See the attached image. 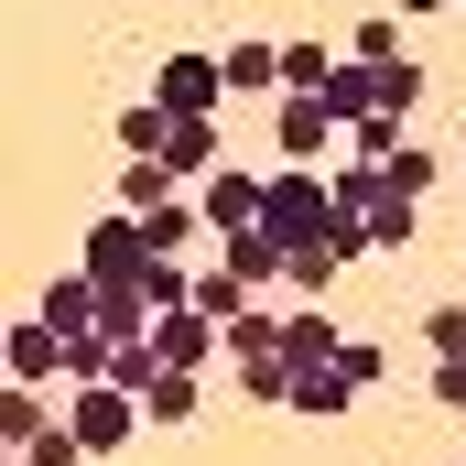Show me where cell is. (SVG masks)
Instances as JSON below:
<instances>
[{"label":"cell","instance_id":"cell-11","mask_svg":"<svg viewBox=\"0 0 466 466\" xmlns=\"http://www.w3.org/2000/svg\"><path fill=\"white\" fill-rule=\"evenodd\" d=\"M44 423H55V412H44V380H0V445L22 456V445H33Z\"/></svg>","mask_w":466,"mask_h":466},{"label":"cell","instance_id":"cell-19","mask_svg":"<svg viewBox=\"0 0 466 466\" xmlns=\"http://www.w3.org/2000/svg\"><path fill=\"white\" fill-rule=\"evenodd\" d=\"M348 55H358V66H390V55H412V22H401V11H369V22L348 33Z\"/></svg>","mask_w":466,"mask_h":466},{"label":"cell","instance_id":"cell-12","mask_svg":"<svg viewBox=\"0 0 466 466\" xmlns=\"http://www.w3.org/2000/svg\"><path fill=\"white\" fill-rule=\"evenodd\" d=\"M228 260H238V282H249V293H271V282L293 271V249H282L271 228H238V238H228Z\"/></svg>","mask_w":466,"mask_h":466},{"label":"cell","instance_id":"cell-8","mask_svg":"<svg viewBox=\"0 0 466 466\" xmlns=\"http://www.w3.org/2000/svg\"><path fill=\"white\" fill-rule=\"evenodd\" d=\"M152 163H163L174 185H207V174H218V119H174V141H163Z\"/></svg>","mask_w":466,"mask_h":466},{"label":"cell","instance_id":"cell-29","mask_svg":"<svg viewBox=\"0 0 466 466\" xmlns=\"http://www.w3.org/2000/svg\"><path fill=\"white\" fill-rule=\"evenodd\" d=\"M456 163H466V141H456Z\"/></svg>","mask_w":466,"mask_h":466},{"label":"cell","instance_id":"cell-23","mask_svg":"<svg viewBox=\"0 0 466 466\" xmlns=\"http://www.w3.org/2000/svg\"><path fill=\"white\" fill-rule=\"evenodd\" d=\"M326 76H337V55H326V44H282V87L326 98Z\"/></svg>","mask_w":466,"mask_h":466},{"label":"cell","instance_id":"cell-1","mask_svg":"<svg viewBox=\"0 0 466 466\" xmlns=\"http://www.w3.org/2000/svg\"><path fill=\"white\" fill-rule=\"evenodd\" d=\"M260 228L282 238V249H315V238L337 228V185H326L315 163H293V174H271V196H260Z\"/></svg>","mask_w":466,"mask_h":466},{"label":"cell","instance_id":"cell-2","mask_svg":"<svg viewBox=\"0 0 466 466\" xmlns=\"http://www.w3.org/2000/svg\"><path fill=\"white\" fill-rule=\"evenodd\" d=\"M66 423H76V445H87V456H119L130 434H152V412H141V390H119V380H87V390L66 401Z\"/></svg>","mask_w":466,"mask_h":466},{"label":"cell","instance_id":"cell-27","mask_svg":"<svg viewBox=\"0 0 466 466\" xmlns=\"http://www.w3.org/2000/svg\"><path fill=\"white\" fill-rule=\"evenodd\" d=\"M337 369H348L358 390H369V380H380V369H390V348H369V337H348V348H337Z\"/></svg>","mask_w":466,"mask_h":466},{"label":"cell","instance_id":"cell-6","mask_svg":"<svg viewBox=\"0 0 466 466\" xmlns=\"http://www.w3.org/2000/svg\"><path fill=\"white\" fill-rule=\"evenodd\" d=\"M260 196H271V174H249V163H218V174L196 185V207H207V228H218V238L260 228Z\"/></svg>","mask_w":466,"mask_h":466},{"label":"cell","instance_id":"cell-22","mask_svg":"<svg viewBox=\"0 0 466 466\" xmlns=\"http://www.w3.org/2000/svg\"><path fill=\"white\" fill-rule=\"evenodd\" d=\"M163 196H185V185H174L163 163H119V207H130V218H152Z\"/></svg>","mask_w":466,"mask_h":466},{"label":"cell","instance_id":"cell-16","mask_svg":"<svg viewBox=\"0 0 466 466\" xmlns=\"http://www.w3.org/2000/svg\"><path fill=\"white\" fill-rule=\"evenodd\" d=\"M163 141H174V109H163V98H130V109H119V152H130V163H152Z\"/></svg>","mask_w":466,"mask_h":466},{"label":"cell","instance_id":"cell-21","mask_svg":"<svg viewBox=\"0 0 466 466\" xmlns=\"http://www.w3.org/2000/svg\"><path fill=\"white\" fill-rule=\"evenodd\" d=\"M380 174H390L401 196H434V174H445V152H434V141H401V152H390Z\"/></svg>","mask_w":466,"mask_h":466},{"label":"cell","instance_id":"cell-20","mask_svg":"<svg viewBox=\"0 0 466 466\" xmlns=\"http://www.w3.org/2000/svg\"><path fill=\"white\" fill-rule=\"evenodd\" d=\"M369 238H380V249H412V238H423V196H401V185H390V196L369 207Z\"/></svg>","mask_w":466,"mask_h":466},{"label":"cell","instance_id":"cell-7","mask_svg":"<svg viewBox=\"0 0 466 466\" xmlns=\"http://www.w3.org/2000/svg\"><path fill=\"white\" fill-rule=\"evenodd\" d=\"M0 358H11V380H76V337H66L55 315H22Z\"/></svg>","mask_w":466,"mask_h":466},{"label":"cell","instance_id":"cell-18","mask_svg":"<svg viewBox=\"0 0 466 466\" xmlns=\"http://www.w3.org/2000/svg\"><path fill=\"white\" fill-rule=\"evenodd\" d=\"M326 109H337V119H380V66H358V55H348V66L326 76Z\"/></svg>","mask_w":466,"mask_h":466},{"label":"cell","instance_id":"cell-5","mask_svg":"<svg viewBox=\"0 0 466 466\" xmlns=\"http://www.w3.org/2000/svg\"><path fill=\"white\" fill-rule=\"evenodd\" d=\"M271 141H282V163H326V141H348V119L326 109V98H304V87H282V109H271Z\"/></svg>","mask_w":466,"mask_h":466},{"label":"cell","instance_id":"cell-3","mask_svg":"<svg viewBox=\"0 0 466 466\" xmlns=\"http://www.w3.org/2000/svg\"><path fill=\"white\" fill-rule=\"evenodd\" d=\"M141 260H152V228H141V218H130V207H109V218H98V228H87V249H76V271H87V282H141Z\"/></svg>","mask_w":466,"mask_h":466},{"label":"cell","instance_id":"cell-14","mask_svg":"<svg viewBox=\"0 0 466 466\" xmlns=\"http://www.w3.org/2000/svg\"><path fill=\"white\" fill-rule=\"evenodd\" d=\"M348 401H358V380H348V369H293V412H315V423H337Z\"/></svg>","mask_w":466,"mask_h":466},{"label":"cell","instance_id":"cell-24","mask_svg":"<svg viewBox=\"0 0 466 466\" xmlns=\"http://www.w3.org/2000/svg\"><path fill=\"white\" fill-rule=\"evenodd\" d=\"M401 141H412V119H348V152H358V163H390Z\"/></svg>","mask_w":466,"mask_h":466},{"label":"cell","instance_id":"cell-15","mask_svg":"<svg viewBox=\"0 0 466 466\" xmlns=\"http://www.w3.org/2000/svg\"><path fill=\"white\" fill-rule=\"evenodd\" d=\"M218 66H228V98H238V87H282V44H260V33H238Z\"/></svg>","mask_w":466,"mask_h":466},{"label":"cell","instance_id":"cell-25","mask_svg":"<svg viewBox=\"0 0 466 466\" xmlns=\"http://www.w3.org/2000/svg\"><path fill=\"white\" fill-rule=\"evenodd\" d=\"M22 466H98L87 445H76V423H44L33 445H22Z\"/></svg>","mask_w":466,"mask_h":466},{"label":"cell","instance_id":"cell-17","mask_svg":"<svg viewBox=\"0 0 466 466\" xmlns=\"http://www.w3.org/2000/svg\"><path fill=\"white\" fill-rule=\"evenodd\" d=\"M249 304H260V293L238 282V260H207V271H196V315H218V326H228V315H249Z\"/></svg>","mask_w":466,"mask_h":466},{"label":"cell","instance_id":"cell-13","mask_svg":"<svg viewBox=\"0 0 466 466\" xmlns=\"http://www.w3.org/2000/svg\"><path fill=\"white\" fill-rule=\"evenodd\" d=\"M141 412H152V434H185V423H196V369H163V380L141 390Z\"/></svg>","mask_w":466,"mask_h":466},{"label":"cell","instance_id":"cell-28","mask_svg":"<svg viewBox=\"0 0 466 466\" xmlns=\"http://www.w3.org/2000/svg\"><path fill=\"white\" fill-rule=\"evenodd\" d=\"M390 11H401V22H423V11H456V0H390Z\"/></svg>","mask_w":466,"mask_h":466},{"label":"cell","instance_id":"cell-10","mask_svg":"<svg viewBox=\"0 0 466 466\" xmlns=\"http://www.w3.org/2000/svg\"><path fill=\"white\" fill-rule=\"evenodd\" d=\"M33 315H55V326H66V337H98V315H109V293H98V282H87V271H66V282H55V293H44V304H33Z\"/></svg>","mask_w":466,"mask_h":466},{"label":"cell","instance_id":"cell-9","mask_svg":"<svg viewBox=\"0 0 466 466\" xmlns=\"http://www.w3.org/2000/svg\"><path fill=\"white\" fill-rule=\"evenodd\" d=\"M337 348H348V337H337V315H326V304L282 315V358H293V369H337Z\"/></svg>","mask_w":466,"mask_h":466},{"label":"cell","instance_id":"cell-26","mask_svg":"<svg viewBox=\"0 0 466 466\" xmlns=\"http://www.w3.org/2000/svg\"><path fill=\"white\" fill-rule=\"evenodd\" d=\"M423 348H434V358H466V304H434V315H423Z\"/></svg>","mask_w":466,"mask_h":466},{"label":"cell","instance_id":"cell-4","mask_svg":"<svg viewBox=\"0 0 466 466\" xmlns=\"http://www.w3.org/2000/svg\"><path fill=\"white\" fill-rule=\"evenodd\" d=\"M152 98H163L174 119H218V98H228V66H218V55H163Z\"/></svg>","mask_w":466,"mask_h":466}]
</instances>
